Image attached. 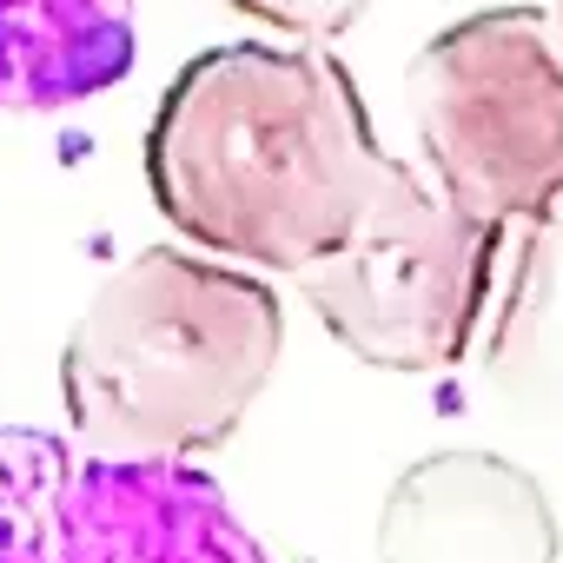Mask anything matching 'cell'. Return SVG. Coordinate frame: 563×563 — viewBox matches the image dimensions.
<instances>
[{
	"label": "cell",
	"mask_w": 563,
	"mask_h": 563,
	"mask_svg": "<svg viewBox=\"0 0 563 563\" xmlns=\"http://www.w3.org/2000/svg\"><path fill=\"white\" fill-rule=\"evenodd\" d=\"M391 166L345 60L306 41L199 54L146 126V192L166 225L192 252L292 278L358 232Z\"/></svg>",
	"instance_id": "1"
},
{
	"label": "cell",
	"mask_w": 563,
	"mask_h": 563,
	"mask_svg": "<svg viewBox=\"0 0 563 563\" xmlns=\"http://www.w3.org/2000/svg\"><path fill=\"white\" fill-rule=\"evenodd\" d=\"M286 306L258 272L192 245L113 265L60 345V405L87 457L192 464L265 398Z\"/></svg>",
	"instance_id": "2"
},
{
	"label": "cell",
	"mask_w": 563,
	"mask_h": 563,
	"mask_svg": "<svg viewBox=\"0 0 563 563\" xmlns=\"http://www.w3.org/2000/svg\"><path fill=\"white\" fill-rule=\"evenodd\" d=\"M424 179L497 232L563 219V14L504 0L438 27L405 67Z\"/></svg>",
	"instance_id": "3"
},
{
	"label": "cell",
	"mask_w": 563,
	"mask_h": 563,
	"mask_svg": "<svg viewBox=\"0 0 563 563\" xmlns=\"http://www.w3.org/2000/svg\"><path fill=\"white\" fill-rule=\"evenodd\" d=\"M504 258L510 232L477 225L398 159L358 232L299 272V292L358 365L431 378L477 352L504 299Z\"/></svg>",
	"instance_id": "4"
},
{
	"label": "cell",
	"mask_w": 563,
	"mask_h": 563,
	"mask_svg": "<svg viewBox=\"0 0 563 563\" xmlns=\"http://www.w3.org/2000/svg\"><path fill=\"white\" fill-rule=\"evenodd\" d=\"M54 563H312L265 543L199 464L87 457L54 510Z\"/></svg>",
	"instance_id": "5"
},
{
	"label": "cell",
	"mask_w": 563,
	"mask_h": 563,
	"mask_svg": "<svg viewBox=\"0 0 563 563\" xmlns=\"http://www.w3.org/2000/svg\"><path fill=\"white\" fill-rule=\"evenodd\" d=\"M378 563H556L563 523L537 471L484 444L411 457L378 504Z\"/></svg>",
	"instance_id": "6"
},
{
	"label": "cell",
	"mask_w": 563,
	"mask_h": 563,
	"mask_svg": "<svg viewBox=\"0 0 563 563\" xmlns=\"http://www.w3.org/2000/svg\"><path fill=\"white\" fill-rule=\"evenodd\" d=\"M133 0H0V113H67L133 74Z\"/></svg>",
	"instance_id": "7"
},
{
	"label": "cell",
	"mask_w": 563,
	"mask_h": 563,
	"mask_svg": "<svg viewBox=\"0 0 563 563\" xmlns=\"http://www.w3.org/2000/svg\"><path fill=\"white\" fill-rule=\"evenodd\" d=\"M232 14L272 27L278 41H306V47H325L339 34H352L365 14H372V0H225Z\"/></svg>",
	"instance_id": "8"
},
{
	"label": "cell",
	"mask_w": 563,
	"mask_h": 563,
	"mask_svg": "<svg viewBox=\"0 0 563 563\" xmlns=\"http://www.w3.org/2000/svg\"><path fill=\"white\" fill-rule=\"evenodd\" d=\"M556 265H563V219H556Z\"/></svg>",
	"instance_id": "9"
},
{
	"label": "cell",
	"mask_w": 563,
	"mask_h": 563,
	"mask_svg": "<svg viewBox=\"0 0 563 563\" xmlns=\"http://www.w3.org/2000/svg\"><path fill=\"white\" fill-rule=\"evenodd\" d=\"M556 14H563V0H556Z\"/></svg>",
	"instance_id": "10"
}]
</instances>
